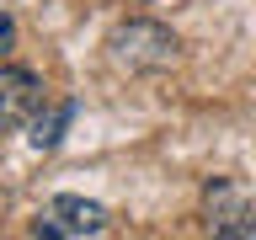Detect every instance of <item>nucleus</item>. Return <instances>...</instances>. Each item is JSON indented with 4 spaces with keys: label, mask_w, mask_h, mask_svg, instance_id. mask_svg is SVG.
<instances>
[{
    "label": "nucleus",
    "mask_w": 256,
    "mask_h": 240,
    "mask_svg": "<svg viewBox=\"0 0 256 240\" xmlns=\"http://www.w3.org/2000/svg\"><path fill=\"white\" fill-rule=\"evenodd\" d=\"M11 48H16V16L0 11V54H11Z\"/></svg>",
    "instance_id": "423d86ee"
},
{
    "label": "nucleus",
    "mask_w": 256,
    "mask_h": 240,
    "mask_svg": "<svg viewBox=\"0 0 256 240\" xmlns=\"http://www.w3.org/2000/svg\"><path fill=\"white\" fill-rule=\"evenodd\" d=\"M107 224H112V214L102 203L80 198V192H59L38 214L32 235H43V240H91V235H107Z\"/></svg>",
    "instance_id": "f03ea898"
},
{
    "label": "nucleus",
    "mask_w": 256,
    "mask_h": 240,
    "mask_svg": "<svg viewBox=\"0 0 256 240\" xmlns=\"http://www.w3.org/2000/svg\"><path fill=\"white\" fill-rule=\"evenodd\" d=\"M107 48H112V64L128 70V75H160L182 59V38L166 22H150V16H134L123 27H112Z\"/></svg>",
    "instance_id": "f257e3e1"
},
{
    "label": "nucleus",
    "mask_w": 256,
    "mask_h": 240,
    "mask_svg": "<svg viewBox=\"0 0 256 240\" xmlns=\"http://www.w3.org/2000/svg\"><path fill=\"white\" fill-rule=\"evenodd\" d=\"M75 112H80V102H75V96H59V102H43V107H38V112H32V134H27V139H32V150H43V155H48V150H59V139H64V128H70V123H75Z\"/></svg>",
    "instance_id": "39448f33"
},
{
    "label": "nucleus",
    "mask_w": 256,
    "mask_h": 240,
    "mask_svg": "<svg viewBox=\"0 0 256 240\" xmlns=\"http://www.w3.org/2000/svg\"><path fill=\"white\" fill-rule=\"evenodd\" d=\"M43 80L32 75L27 64H0V134L32 123V112L43 107Z\"/></svg>",
    "instance_id": "20e7f679"
},
{
    "label": "nucleus",
    "mask_w": 256,
    "mask_h": 240,
    "mask_svg": "<svg viewBox=\"0 0 256 240\" xmlns=\"http://www.w3.org/2000/svg\"><path fill=\"white\" fill-rule=\"evenodd\" d=\"M203 219H208V235H219V240H251L256 235V203L246 198L240 182H208Z\"/></svg>",
    "instance_id": "7ed1b4c3"
}]
</instances>
